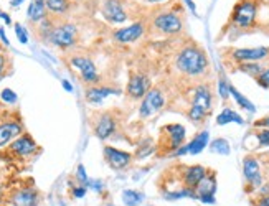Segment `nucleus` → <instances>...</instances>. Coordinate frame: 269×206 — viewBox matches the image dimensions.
Returning a JSON list of instances; mask_svg holds the SVG:
<instances>
[{"label":"nucleus","mask_w":269,"mask_h":206,"mask_svg":"<svg viewBox=\"0 0 269 206\" xmlns=\"http://www.w3.org/2000/svg\"><path fill=\"white\" fill-rule=\"evenodd\" d=\"M147 2H164V0H147Z\"/></svg>","instance_id":"c03bdc74"},{"label":"nucleus","mask_w":269,"mask_h":206,"mask_svg":"<svg viewBox=\"0 0 269 206\" xmlns=\"http://www.w3.org/2000/svg\"><path fill=\"white\" fill-rule=\"evenodd\" d=\"M239 71L246 73V75H249V76L258 78L264 70H263V66L259 65V63H256V61H249V63H241V65H239Z\"/></svg>","instance_id":"bb28decb"},{"label":"nucleus","mask_w":269,"mask_h":206,"mask_svg":"<svg viewBox=\"0 0 269 206\" xmlns=\"http://www.w3.org/2000/svg\"><path fill=\"white\" fill-rule=\"evenodd\" d=\"M229 94H231V96L234 97V99H236V102L243 107V109H246V111H249V112H254V111H256V107H254V106L251 104V101H249L248 97H244L239 91L234 89L233 86H229Z\"/></svg>","instance_id":"a878e982"},{"label":"nucleus","mask_w":269,"mask_h":206,"mask_svg":"<svg viewBox=\"0 0 269 206\" xmlns=\"http://www.w3.org/2000/svg\"><path fill=\"white\" fill-rule=\"evenodd\" d=\"M205 176H207V170H205V166H202V165H192V166H188V168L185 170L183 183H185L187 188L195 190V188H197V185L205 178Z\"/></svg>","instance_id":"4468645a"},{"label":"nucleus","mask_w":269,"mask_h":206,"mask_svg":"<svg viewBox=\"0 0 269 206\" xmlns=\"http://www.w3.org/2000/svg\"><path fill=\"white\" fill-rule=\"evenodd\" d=\"M0 96H2V99L5 101V102H8V104H13V102H17V94L12 89H3Z\"/></svg>","instance_id":"2f4dec72"},{"label":"nucleus","mask_w":269,"mask_h":206,"mask_svg":"<svg viewBox=\"0 0 269 206\" xmlns=\"http://www.w3.org/2000/svg\"><path fill=\"white\" fill-rule=\"evenodd\" d=\"M243 173L246 176V180L251 183L253 186H259L261 185V170H259V164L254 157H244L243 160Z\"/></svg>","instance_id":"ddd939ff"},{"label":"nucleus","mask_w":269,"mask_h":206,"mask_svg":"<svg viewBox=\"0 0 269 206\" xmlns=\"http://www.w3.org/2000/svg\"><path fill=\"white\" fill-rule=\"evenodd\" d=\"M102 15H104L106 20L111 23L126 22V18H127L119 0H106V3L102 5Z\"/></svg>","instance_id":"9b49d317"},{"label":"nucleus","mask_w":269,"mask_h":206,"mask_svg":"<svg viewBox=\"0 0 269 206\" xmlns=\"http://www.w3.org/2000/svg\"><path fill=\"white\" fill-rule=\"evenodd\" d=\"M215 191H217V180H215V175H208L200 181L195 188V196L202 201V203L207 205H213L215 203Z\"/></svg>","instance_id":"423d86ee"},{"label":"nucleus","mask_w":269,"mask_h":206,"mask_svg":"<svg viewBox=\"0 0 269 206\" xmlns=\"http://www.w3.org/2000/svg\"><path fill=\"white\" fill-rule=\"evenodd\" d=\"M111 94H117V91L109 89V87H91V89L86 92V99L90 102H101Z\"/></svg>","instance_id":"4be33fe9"},{"label":"nucleus","mask_w":269,"mask_h":206,"mask_svg":"<svg viewBox=\"0 0 269 206\" xmlns=\"http://www.w3.org/2000/svg\"><path fill=\"white\" fill-rule=\"evenodd\" d=\"M71 65L75 66V68H78V70L81 71V76H83V80H85V81H88V82H94V81L99 80L94 63H92V61L90 60V58L75 56V58H71Z\"/></svg>","instance_id":"1a4fd4ad"},{"label":"nucleus","mask_w":269,"mask_h":206,"mask_svg":"<svg viewBox=\"0 0 269 206\" xmlns=\"http://www.w3.org/2000/svg\"><path fill=\"white\" fill-rule=\"evenodd\" d=\"M3 65H5V58L0 55V80H2V71H3Z\"/></svg>","instance_id":"58836bf2"},{"label":"nucleus","mask_w":269,"mask_h":206,"mask_svg":"<svg viewBox=\"0 0 269 206\" xmlns=\"http://www.w3.org/2000/svg\"><path fill=\"white\" fill-rule=\"evenodd\" d=\"M0 200H2V186H0Z\"/></svg>","instance_id":"a18cd8bd"},{"label":"nucleus","mask_w":269,"mask_h":206,"mask_svg":"<svg viewBox=\"0 0 269 206\" xmlns=\"http://www.w3.org/2000/svg\"><path fill=\"white\" fill-rule=\"evenodd\" d=\"M15 32H17V37H18V40H20V43H27L28 41L27 32L22 25H15Z\"/></svg>","instance_id":"72a5a7b5"},{"label":"nucleus","mask_w":269,"mask_h":206,"mask_svg":"<svg viewBox=\"0 0 269 206\" xmlns=\"http://www.w3.org/2000/svg\"><path fill=\"white\" fill-rule=\"evenodd\" d=\"M150 91V81L145 75H132L129 80V84H127V92L135 97V99H140L144 97L147 92Z\"/></svg>","instance_id":"6e6552de"},{"label":"nucleus","mask_w":269,"mask_h":206,"mask_svg":"<svg viewBox=\"0 0 269 206\" xmlns=\"http://www.w3.org/2000/svg\"><path fill=\"white\" fill-rule=\"evenodd\" d=\"M63 86H65V89H66V91H71V89H73L71 84H70V82H68L66 80H63Z\"/></svg>","instance_id":"a19ab883"},{"label":"nucleus","mask_w":269,"mask_h":206,"mask_svg":"<svg viewBox=\"0 0 269 206\" xmlns=\"http://www.w3.org/2000/svg\"><path fill=\"white\" fill-rule=\"evenodd\" d=\"M22 2H23V0H12V5H13V7H17V5H20Z\"/></svg>","instance_id":"37998d69"},{"label":"nucleus","mask_w":269,"mask_h":206,"mask_svg":"<svg viewBox=\"0 0 269 206\" xmlns=\"http://www.w3.org/2000/svg\"><path fill=\"white\" fill-rule=\"evenodd\" d=\"M256 81H258V84L261 86V87L268 89V87H269V68H268V70H264L261 75L256 78Z\"/></svg>","instance_id":"c756f323"},{"label":"nucleus","mask_w":269,"mask_h":206,"mask_svg":"<svg viewBox=\"0 0 269 206\" xmlns=\"http://www.w3.org/2000/svg\"><path fill=\"white\" fill-rule=\"evenodd\" d=\"M210 109H212V92H210L208 86L205 84L197 86L193 94V104L188 112V117L193 122H200L208 116Z\"/></svg>","instance_id":"f03ea898"},{"label":"nucleus","mask_w":269,"mask_h":206,"mask_svg":"<svg viewBox=\"0 0 269 206\" xmlns=\"http://www.w3.org/2000/svg\"><path fill=\"white\" fill-rule=\"evenodd\" d=\"M114 129H116L114 119H112L111 116L104 114L99 119V122H97V125H96V135L99 137L101 140H104L112 134V132H114Z\"/></svg>","instance_id":"a211bd4d"},{"label":"nucleus","mask_w":269,"mask_h":206,"mask_svg":"<svg viewBox=\"0 0 269 206\" xmlns=\"http://www.w3.org/2000/svg\"><path fill=\"white\" fill-rule=\"evenodd\" d=\"M0 37H2V40H3V41H5V45H8V40L5 38V35H3V30H2V28H0Z\"/></svg>","instance_id":"79ce46f5"},{"label":"nucleus","mask_w":269,"mask_h":206,"mask_svg":"<svg viewBox=\"0 0 269 206\" xmlns=\"http://www.w3.org/2000/svg\"><path fill=\"white\" fill-rule=\"evenodd\" d=\"M154 25L162 33H169V35H175L182 30V20L175 13H162L154 20Z\"/></svg>","instance_id":"0eeeda50"},{"label":"nucleus","mask_w":269,"mask_h":206,"mask_svg":"<svg viewBox=\"0 0 269 206\" xmlns=\"http://www.w3.org/2000/svg\"><path fill=\"white\" fill-rule=\"evenodd\" d=\"M35 149H37V144H35V140H33L30 135L18 137V139L12 144V150L15 152V154L23 155V157L33 154Z\"/></svg>","instance_id":"f3484780"},{"label":"nucleus","mask_w":269,"mask_h":206,"mask_svg":"<svg viewBox=\"0 0 269 206\" xmlns=\"http://www.w3.org/2000/svg\"><path fill=\"white\" fill-rule=\"evenodd\" d=\"M185 2H187V5H188L190 10L195 12V3H193V0H185Z\"/></svg>","instance_id":"ea45409f"},{"label":"nucleus","mask_w":269,"mask_h":206,"mask_svg":"<svg viewBox=\"0 0 269 206\" xmlns=\"http://www.w3.org/2000/svg\"><path fill=\"white\" fill-rule=\"evenodd\" d=\"M231 122H236V124H244V121H243V117L236 114L233 109H223L222 111V114H220L217 117V124L218 125H226V124H231Z\"/></svg>","instance_id":"b1692460"},{"label":"nucleus","mask_w":269,"mask_h":206,"mask_svg":"<svg viewBox=\"0 0 269 206\" xmlns=\"http://www.w3.org/2000/svg\"><path fill=\"white\" fill-rule=\"evenodd\" d=\"M78 178H80L81 183H85V185L90 183V180H88V176H86V171H85V166L83 165L78 166Z\"/></svg>","instance_id":"f704fd0d"},{"label":"nucleus","mask_w":269,"mask_h":206,"mask_svg":"<svg viewBox=\"0 0 269 206\" xmlns=\"http://www.w3.org/2000/svg\"><path fill=\"white\" fill-rule=\"evenodd\" d=\"M144 33V25L142 23H134V25L127 27V28H122V30H117L114 33V38L117 41H122V43H131V41H135L142 37Z\"/></svg>","instance_id":"2eb2a0df"},{"label":"nucleus","mask_w":269,"mask_h":206,"mask_svg":"<svg viewBox=\"0 0 269 206\" xmlns=\"http://www.w3.org/2000/svg\"><path fill=\"white\" fill-rule=\"evenodd\" d=\"M165 130L170 135V149H179L185 140V127L180 124H170L165 125Z\"/></svg>","instance_id":"6ab92c4d"},{"label":"nucleus","mask_w":269,"mask_h":206,"mask_svg":"<svg viewBox=\"0 0 269 206\" xmlns=\"http://www.w3.org/2000/svg\"><path fill=\"white\" fill-rule=\"evenodd\" d=\"M256 18V3L251 0H243L238 3L233 13V23L239 28H249Z\"/></svg>","instance_id":"7ed1b4c3"},{"label":"nucleus","mask_w":269,"mask_h":206,"mask_svg":"<svg viewBox=\"0 0 269 206\" xmlns=\"http://www.w3.org/2000/svg\"><path fill=\"white\" fill-rule=\"evenodd\" d=\"M104 157H106L107 164H109L112 168H116V170L124 168V166L129 165V162H131V154L122 152V150H117V149H114V147H106Z\"/></svg>","instance_id":"f8f14e48"},{"label":"nucleus","mask_w":269,"mask_h":206,"mask_svg":"<svg viewBox=\"0 0 269 206\" xmlns=\"http://www.w3.org/2000/svg\"><path fill=\"white\" fill-rule=\"evenodd\" d=\"M258 140H259V144H261V145L268 147L269 145V129L259 130L258 132Z\"/></svg>","instance_id":"473e14b6"},{"label":"nucleus","mask_w":269,"mask_h":206,"mask_svg":"<svg viewBox=\"0 0 269 206\" xmlns=\"http://www.w3.org/2000/svg\"><path fill=\"white\" fill-rule=\"evenodd\" d=\"M142 200H144V195L137 193V191L126 190L124 193H122V201H124L127 206H137Z\"/></svg>","instance_id":"cd10ccee"},{"label":"nucleus","mask_w":269,"mask_h":206,"mask_svg":"<svg viewBox=\"0 0 269 206\" xmlns=\"http://www.w3.org/2000/svg\"><path fill=\"white\" fill-rule=\"evenodd\" d=\"M175 65L182 73L190 76H200L203 75L208 66V58L207 55L197 46H185L182 51L179 53Z\"/></svg>","instance_id":"f257e3e1"},{"label":"nucleus","mask_w":269,"mask_h":206,"mask_svg":"<svg viewBox=\"0 0 269 206\" xmlns=\"http://www.w3.org/2000/svg\"><path fill=\"white\" fill-rule=\"evenodd\" d=\"M73 193H75L76 198H83L85 193H86V188H85V186H81V188H75V190H73Z\"/></svg>","instance_id":"c9c22d12"},{"label":"nucleus","mask_w":269,"mask_h":206,"mask_svg":"<svg viewBox=\"0 0 269 206\" xmlns=\"http://www.w3.org/2000/svg\"><path fill=\"white\" fill-rule=\"evenodd\" d=\"M45 5L53 13H66L70 8L68 0H45Z\"/></svg>","instance_id":"393cba45"},{"label":"nucleus","mask_w":269,"mask_h":206,"mask_svg":"<svg viewBox=\"0 0 269 206\" xmlns=\"http://www.w3.org/2000/svg\"><path fill=\"white\" fill-rule=\"evenodd\" d=\"M254 125L256 127H269V117H264L261 121H256L254 122Z\"/></svg>","instance_id":"e433bc0d"},{"label":"nucleus","mask_w":269,"mask_h":206,"mask_svg":"<svg viewBox=\"0 0 269 206\" xmlns=\"http://www.w3.org/2000/svg\"><path fill=\"white\" fill-rule=\"evenodd\" d=\"M208 139H210V134H208L207 130L200 132V134H198L197 137H195V139L187 145V154H190V155H198V154H202L203 149H205V147H207V144H208Z\"/></svg>","instance_id":"412c9836"},{"label":"nucleus","mask_w":269,"mask_h":206,"mask_svg":"<svg viewBox=\"0 0 269 206\" xmlns=\"http://www.w3.org/2000/svg\"><path fill=\"white\" fill-rule=\"evenodd\" d=\"M13 206H37L38 205V193L35 190H20L12 196Z\"/></svg>","instance_id":"dca6fc26"},{"label":"nucleus","mask_w":269,"mask_h":206,"mask_svg":"<svg viewBox=\"0 0 269 206\" xmlns=\"http://www.w3.org/2000/svg\"><path fill=\"white\" fill-rule=\"evenodd\" d=\"M256 206H269V196H263V198H259Z\"/></svg>","instance_id":"4c0bfd02"},{"label":"nucleus","mask_w":269,"mask_h":206,"mask_svg":"<svg viewBox=\"0 0 269 206\" xmlns=\"http://www.w3.org/2000/svg\"><path fill=\"white\" fill-rule=\"evenodd\" d=\"M164 102H165V99H164L162 92H160L157 87H152L142 99V104H140V109H139L140 116L149 117V116L155 114V112L164 106Z\"/></svg>","instance_id":"20e7f679"},{"label":"nucleus","mask_w":269,"mask_h":206,"mask_svg":"<svg viewBox=\"0 0 269 206\" xmlns=\"http://www.w3.org/2000/svg\"><path fill=\"white\" fill-rule=\"evenodd\" d=\"M210 149H212L213 154H218V155H228L229 154V144L228 140L224 139H217L212 142V145H210Z\"/></svg>","instance_id":"c85d7f7f"},{"label":"nucleus","mask_w":269,"mask_h":206,"mask_svg":"<svg viewBox=\"0 0 269 206\" xmlns=\"http://www.w3.org/2000/svg\"><path fill=\"white\" fill-rule=\"evenodd\" d=\"M50 40L60 48L71 46L76 40V27L71 25V23H66V25L55 28V30L50 33Z\"/></svg>","instance_id":"39448f33"},{"label":"nucleus","mask_w":269,"mask_h":206,"mask_svg":"<svg viewBox=\"0 0 269 206\" xmlns=\"http://www.w3.org/2000/svg\"><path fill=\"white\" fill-rule=\"evenodd\" d=\"M218 89H220V96L223 97L224 101L228 99V96H229V84L224 80H220L218 82Z\"/></svg>","instance_id":"7c9ffc66"},{"label":"nucleus","mask_w":269,"mask_h":206,"mask_svg":"<svg viewBox=\"0 0 269 206\" xmlns=\"http://www.w3.org/2000/svg\"><path fill=\"white\" fill-rule=\"evenodd\" d=\"M269 55V48H238L233 51V58L239 65L241 63H249V61H258L263 60Z\"/></svg>","instance_id":"9d476101"},{"label":"nucleus","mask_w":269,"mask_h":206,"mask_svg":"<svg viewBox=\"0 0 269 206\" xmlns=\"http://www.w3.org/2000/svg\"><path fill=\"white\" fill-rule=\"evenodd\" d=\"M46 13V5L45 0H33L28 8V18H32L33 22H40L42 18H45Z\"/></svg>","instance_id":"5701e85b"},{"label":"nucleus","mask_w":269,"mask_h":206,"mask_svg":"<svg viewBox=\"0 0 269 206\" xmlns=\"http://www.w3.org/2000/svg\"><path fill=\"white\" fill-rule=\"evenodd\" d=\"M22 132V125L17 122H7V124L0 125V147L5 145L8 140H12L13 137H17Z\"/></svg>","instance_id":"aec40b11"}]
</instances>
